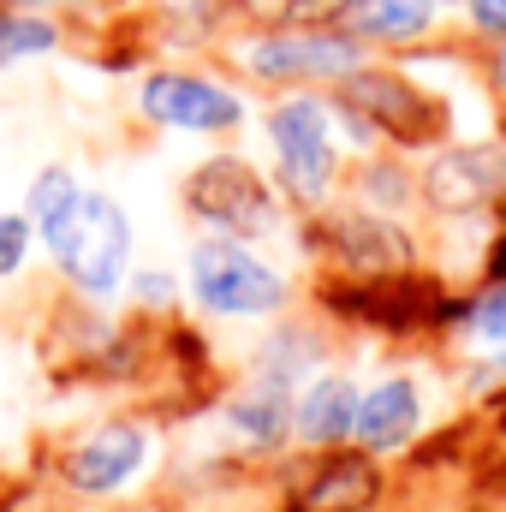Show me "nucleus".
Listing matches in <instances>:
<instances>
[{
  "label": "nucleus",
  "mask_w": 506,
  "mask_h": 512,
  "mask_svg": "<svg viewBox=\"0 0 506 512\" xmlns=\"http://www.w3.org/2000/svg\"><path fill=\"white\" fill-rule=\"evenodd\" d=\"M501 78H506V54H501Z\"/></svg>",
  "instance_id": "a211bd4d"
},
{
  "label": "nucleus",
  "mask_w": 506,
  "mask_h": 512,
  "mask_svg": "<svg viewBox=\"0 0 506 512\" xmlns=\"http://www.w3.org/2000/svg\"><path fill=\"white\" fill-rule=\"evenodd\" d=\"M227 417H233L251 441H274V435L286 429V399H280V387H268V399H262V393H251V399H239Z\"/></svg>",
  "instance_id": "f8f14e48"
},
{
  "label": "nucleus",
  "mask_w": 506,
  "mask_h": 512,
  "mask_svg": "<svg viewBox=\"0 0 506 512\" xmlns=\"http://www.w3.org/2000/svg\"><path fill=\"white\" fill-rule=\"evenodd\" d=\"M143 459H149V441H143V429H131V423H114V429H96L78 453H72V489H84V495H114V489H126L131 477L143 471Z\"/></svg>",
  "instance_id": "0eeeda50"
},
{
  "label": "nucleus",
  "mask_w": 506,
  "mask_h": 512,
  "mask_svg": "<svg viewBox=\"0 0 506 512\" xmlns=\"http://www.w3.org/2000/svg\"><path fill=\"white\" fill-rule=\"evenodd\" d=\"M411 423H417V387L411 382H381V387H370V393L358 399L352 435L381 453V447H399V441L411 435Z\"/></svg>",
  "instance_id": "6e6552de"
},
{
  "label": "nucleus",
  "mask_w": 506,
  "mask_h": 512,
  "mask_svg": "<svg viewBox=\"0 0 506 512\" xmlns=\"http://www.w3.org/2000/svg\"><path fill=\"white\" fill-rule=\"evenodd\" d=\"M48 48H54V24H42V18H6L0 12V60L48 54Z\"/></svg>",
  "instance_id": "ddd939ff"
},
{
  "label": "nucleus",
  "mask_w": 506,
  "mask_h": 512,
  "mask_svg": "<svg viewBox=\"0 0 506 512\" xmlns=\"http://www.w3.org/2000/svg\"><path fill=\"white\" fill-rule=\"evenodd\" d=\"M268 137H274V155H280V179L292 197L316 203L328 185H334V137H328V114L316 102H280L268 114Z\"/></svg>",
  "instance_id": "7ed1b4c3"
},
{
  "label": "nucleus",
  "mask_w": 506,
  "mask_h": 512,
  "mask_svg": "<svg viewBox=\"0 0 506 512\" xmlns=\"http://www.w3.org/2000/svg\"><path fill=\"white\" fill-rule=\"evenodd\" d=\"M191 292L215 316H268L286 298V280L268 262H256L245 245L221 239V245H197V256H191Z\"/></svg>",
  "instance_id": "f03ea898"
},
{
  "label": "nucleus",
  "mask_w": 506,
  "mask_h": 512,
  "mask_svg": "<svg viewBox=\"0 0 506 512\" xmlns=\"http://www.w3.org/2000/svg\"><path fill=\"white\" fill-rule=\"evenodd\" d=\"M48 239V251L60 256V268L84 286V292H114L120 274L131 262V221L120 215V203L96 197V191H78L54 221L36 227Z\"/></svg>",
  "instance_id": "f257e3e1"
},
{
  "label": "nucleus",
  "mask_w": 506,
  "mask_h": 512,
  "mask_svg": "<svg viewBox=\"0 0 506 512\" xmlns=\"http://www.w3.org/2000/svg\"><path fill=\"white\" fill-rule=\"evenodd\" d=\"M256 78H340V72H358V42L346 36H316V30H286V36H268L256 42L251 54Z\"/></svg>",
  "instance_id": "423d86ee"
},
{
  "label": "nucleus",
  "mask_w": 506,
  "mask_h": 512,
  "mask_svg": "<svg viewBox=\"0 0 506 512\" xmlns=\"http://www.w3.org/2000/svg\"><path fill=\"white\" fill-rule=\"evenodd\" d=\"M191 209H197L203 221H215L221 233H239V239L274 227V203H268L262 179H256L245 161H209V167L191 179Z\"/></svg>",
  "instance_id": "20e7f679"
},
{
  "label": "nucleus",
  "mask_w": 506,
  "mask_h": 512,
  "mask_svg": "<svg viewBox=\"0 0 506 512\" xmlns=\"http://www.w3.org/2000/svg\"><path fill=\"white\" fill-rule=\"evenodd\" d=\"M30 251V221L24 215H0V274H18Z\"/></svg>",
  "instance_id": "dca6fc26"
},
{
  "label": "nucleus",
  "mask_w": 506,
  "mask_h": 512,
  "mask_svg": "<svg viewBox=\"0 0 506 512\" xmlns=\"http://www.w3.org/2000/svg\"><path fill=\"white\" fill-rule=\"evenodd\" d=\"M352 18H358L364 36L405 42V36L429 30V0H352Z\"/></svg>",
  "instance_id": "9d476101"
},
{
  "label": "nucleus",
  "mask_w": 506,
  "mask_h": 512,
  "mask_svg": "<svg viewBox=\"0 0 506 512\" xmlns=\"http://www.w3.org/2000/svg\"><path fill=\"white\" fill-rule=\"evenodd\" d=\"M143 114L161 120V126L179 131H227L239 126V96L209 84V78H191V72H155L143 84Z\"/></svg>",
  "instance_id": "39448f33"
},
{
  "label": "nucleus",
  "mask_w": 506,
  "mask_h": 512,
  "mask_svg": "<svg viewBox=\"0 0 506 512\" xmlns=\"http://www.w3.org/2000/svg\"><path fill=\"white\" fill-rule=\"evenodd\" d=\"M471 334H477L483 346L506 352V280H501V286H489V292L471 304Z\"/></svg>",
  "instance_id": "4468645a"
},
{
  "label": "nucleus",
  "mask_w": 506,
  "mask_h": 512,
  "mask_svg": "<svg viewBox=\"0 0 506 512\" xmlns=\"http://www.w3.org/2000/svg\"><path fill=\"white\" fill-rule=\"evenodd\" d=\"M358 399H364V393L346 382V376H328V382L304 387V399L292 405V417H298V435H304V441H316V447H328V441L352 435Z\"/></svg>",
  "instance_id": "1a4fd4ad"
},
{
  "label": "nucleus",
  "mask_w": 506,
  "mask_h": 512,
  "mask_svg": "<svg viewBox=\"0 0 506 512\" xmlns=\"http://www.w3.org/2000/svg\"><path fill=\"white\" fill-rule=\"evenodd\" d=\"M471 18H477L483 30L506 36V0H471Z\"/></svg>",
  "instance_id": "f3484780"
},
{
  "label": "nucleus",
  "mask_w": 506,
  "mask_h": 512,
  "mask_svg": "<svg viewBox=\"0 0 506 512\" xmlns=\"http://www.w3.org/2000/svg\"><path fill=\"white\" fill-rule=\"evenodd\" d=\"M364 495H370V471L352 459V465H328V477H316V483H310L304 507H310V512H346V507H358Z\"/></svg>",
  "instance_id": "9b49d317"
},
{
  "label": "nucleus",
  "mask_w": 506,
  "mask_h": 512,
  "mask_svg": "<svg viewBox=\"0 0 506 512\" xmlns=\"http://www.w3.org/2000/svg\"><path fill=\"white\" fill-rule=\"evenodd\" d=\"M251 6L268 12V18H286V24H310V18H328V12H340L352 0H251Z\"/></svg>",
  "instance_id": "2eb2a0df"
}]
</instances>
